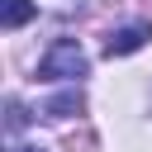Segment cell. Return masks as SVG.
Returning <instances> with one entry per match:
<instances>
[{
    "instance_id": "cell-1",
    "label": "cell",
    "mask_w": 152,
    "mask_h": 152,
    "mask_svg": "<svg viewBox=\"0 0 152 152\" xmlns=\"http://www.w3.org/2000/svg\"><path fill=\"white\" fill-rule=\"evenodd\" d=\"M86 52H81V43H71V38H57L43 57H38V81H76V76H86Z\"/></svg>"
},
{
    "instance_id": "cell-2",
    "label": "cell",
    "mask_w": 152,
    "mask_h": 152,
    "mask_svg": "<svg viewBox=\"0 0 152 152\" xmlns=\"http://www.w3.org/2000/svg\"><path fill=\"white\" fill-rule=\"evenodd\" d=\"M147 38H152L147 24H124V28H114V33L104 38V52H109V57H128V52H138Z\"/></svg>"
},
{
    "instance_id": "cell-3",
    "label": "cell",
    "mask_w": 152,
    "mask_h": 152,
    "mask_svg": "<svg viewBox=\"0 0 152 152\" xmlns=\"http://www.w3.org/2000/svg\"><path fill=\"white\" fill-rule=\"evenodd\" d=\"M43 114H48V119H71V114H81V90H66V95H52V100L43 104Z\"/></svg>"
},
{
    "instance_id": "cell-4",
    "label": "cell",
    "mask_w": 152,
    "mask_h": 152,
    "mask_svg": "<svg viewBox=\"0 0 152 152\" xmlns=\"http://www.w3.org/2000/svg\"><path fill=\"white\" fill-rule=\"evenodd\" d=\"M33 14H38V10H33V0H5V14H0V24L14 33V28H24Z\"/></svg>"
},
{
    "instance_id": "cell-5",
    "label": "cell",
    "mask_w": 152,
    "mask_h": 152,
    "mask_svg": "<svg viewBox=\"0 0 152 152\" xmlns=\"http://www.w3.org/2000/svg\"><path fill=\"white\" fill-rule=\"evenodd\" d=\"M14 152H38V147H14Z\"/></svg>"
}]
</instances>
